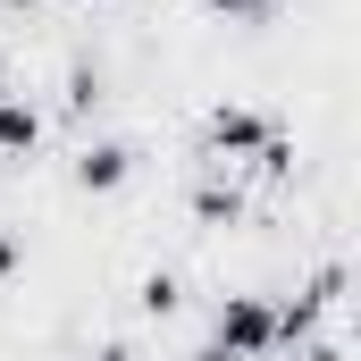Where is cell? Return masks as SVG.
<instances>
[{
	"mask_svg": "<svg viewBox=\"0 0 361 361\" xmlns=\"http://www.w3.org/2000/svg\"><path fill=\"white\" fill-rule=\"evenodd\" d=\"M202 169H252V177L286 185L294 177V135H286V118L261 109V101H219L202 118Z\"/></svg>",
	"mask_w": 361,
	"mask_h": 361,
	"instance_id": "6da1fadb",
	"label": "cell"
},
{
	"mask_svg": "<svg viewBox=\"0 0 361 361\" xmlns=\"http://www.w3.org/2000/svg\"><path fill=\"white\" fill-rule=\"evenodd\" d=\"M42 152V109L25 92H0V160H34Z\"/></svg>",
	"mask_w": 361,
	"mask_h": 361,
	"instance_id": "5b68a950",
	"label": "cell"
},
{
	"mask_svg": "<svg viewBox=\"0 0 361 361\" xmlns=\"http://www.w3.org/2000/svg\"><path fill=\"white\" fill-rule=\"evenodd\" d=\"M193 361H277V294H227Z\"/></svg>",
	"mask_w": 361,
	"mask_h": 361,
	"instance_id": "7a4b0ae2",
	"label": "cell"
},
{
	"mask_svg": "<svg viewBox=\"0 0 361 361\" xmlns=\"http://www.w3.org/2000/svg\"><path fill=\"white\" fill-rule=\"evenodd\" d=\"M135 302H143V319H169V311L185 302V286H177L169 269H152V277H143V294H135Z\"/></svg>",
	"mask_w": 361,
	"mask_h": 361,
	"instance_id": "52a82bcc",
	"label": "cell"
},
{
	"mask_svg": "<svg viewBox=\"0 0 361 361\" xmlns=\"http://www.w3.org/2000/svg\"><path fill=\"white\" fill-rule=\"evenodd\" d=\"M25 269V227H0V286Z\"/></svg>",
	"mask_w": 361,
	"mask_h": 361,
	"instance_id": "30bf717a",
	"label": "cell"
},
{
	"mask_svg": "<svg viewBox=\"0 0 361 361\" xmlns=\"http://www.w3.org/2000/svg\"><path fill=\"white\" fill-rule=\"evenodd\" d=\"M210 8H219V17H235V25H261V17L286 8V0H210Z\"/></svg>",
	"mask_w": 361,
	"mask_h": 361,
	"instance_id": "ba28073f",
	"label": "cell"
},
{
	"mask_svg": "<svg viewBox=\"0 0 361 361\" xmlns=\"http://www.w3.org/2000/svg\"><path fill=\"white\" fill-rule=\"evenodd\" d=\"M68 109H76V118H92V109H101V76H92V68H76V85H68Z\"/></svg>",
	"mask_w": 361,
	"mask_h": 361,
	"instance_id": "9c48e42d",
	"label": "cell"
},
{
	"mask_svg": "<svg viewBox=\"0 0 361 361\" xmlns=\"http://www.w3.org/2000/svg\"><path fill=\"white\" fill-rule=\"evenodd\" d=\"M193 219H202V227H227V219H244V193L227 185V169H210V177L193 185Z\"/></svg>",
	"mask_w": 361,
	"mask_h": 361,
	"instance_id": "8992f818",
	"label": "cell"
},
{
	"mask_svg": "<svg viewBox=\"0 0 361 361\" xmlns=\"http://www.w3.org/2000/svg\"><path fill=\"white\" fill-rule=\"evenodd\" d=\"M68 177H76V193H118L135 177V143L126 135H85L76 160H68Z\"/></svg>",
	"mask_w": 361,
	"mask_h": 361,
	"instance_id": "277c9868",
	"label": "cell"
},
{
	"mask_svg": "<svg viewBox=\"0 0 361 361\" xmlns=\"http://www.w3.org/2000/svg\"><path fill=\"white\" fill-rule=\"evenodd\" d=\"M336 294H345V269L328 261L319 277H302L286 302H277V353H302L319 328H328V311H336Z\"/></svg>",
	"mask_w": 361,
	"mask_h": 361,
	"instance_id": "3957f363",
	"label": "cell"
}]
</instances>
